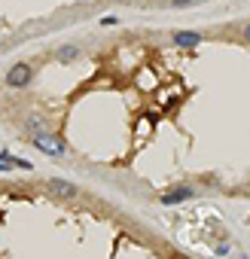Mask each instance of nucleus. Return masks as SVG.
<instances>
[{
    "instance_id": "nucleus-2",
    "label": "nucleus",
    "mask_w": 250,
    "mask_h": 259,
    "mask_svg": "<svg viewBox=\"0 0 250 259\" xmlns=\"http://www.w3.org/2000/svg\"><path fill=\"white\" fill-rule=\"evenodd\" d=\"M34 147H40V149L49 152V155H61V152H64L61 141H55L52 134H37V137H34Z\"/></svg>"
},
{
    "instance_id": "nucleus-7",
    "label": "nucleus",
    "mask_w": 250,
    "mask_h": 259,
    "mask_svg": "<svg viewBox=\"0 0 250 259\" xmlns=\"http://www.w3.org/2000/svg\"><path fill=\"white\" fill-rule=\"evenodd\" d=\"M6 168H9V165H0V171H6Z\"/></svg>"
},
{
    "instance_id": "nucleus-6",
    "label": "nucleus",
    "mask_w": 250,
    "mask_h": 259,
    "mask_svg": "<svg viewBox=\"0 0 250 259\" xmlns=\"http://www.w3.org/2000/svg\"><path fill=\"white\" fill-rule=\"evenodd\" d=\"M244 37H247V40H250V25H247V28H244Z\"/></svg>"
},
{
    "instance_id": "nucleus-3",
    "label": "nucleus",
    "mask_w": 250,
    "mask_h": 259,
    "mask_svg": "<svg viewBox=\"0 0 250 259\" xmlns=\"http://www.w3.org/2000/svg\"><path fill=\"white\" fill-rule=\"evenodd\" d=\"M174 43H177V46H199V43H202V34H192V31H177V34H174Z\"/></svg>"
},
{
    "instance_id": "nucleus-1",
    "label": "nucleus",
    "mask_w": 250,
    "mask_h": 259,
    "mask_svg": "<svg viewBox=\"0 0 250 259\" xmlns=\"http://www.w3.org/2000/svg\"><path fill=\"white\" fill-rule=\"evenodd\" d=\"M28 82H31V67L28 64H15L6 74V85H12V89H22V85H28Z\"/></svg>"
},
{
    "instance_id": "nucleus-5",
    "label": "nucleus",
    "mask_w": 250,
    "mask_h": 259,
    "mask_svg": "<svg viewBox=\"0 0 250 259\" xmlns=\"http://www.w3.org/2000/svg\"><path fill=\"white\" fill-rule=\"evenodd\" d=\"M49 186H52V192H58V195H64V198H74V195H77V189L70 186L67 180H52Z\"/></svg>"
},
{
    "instance_id": "nucleus-4",
    "label": "nucleus",
    "mask_w": 250,
    "mask_h": 259,
    "mask_svg": "<svg viewBox=\"0 0 250 259\" xmlns=\"http://www.w3.org/2000/svg\"><path fill=\"white\" fill-rule=\"evenodd\" d=\"M55 58H58L61 64H70V61L80 58V49H77V46H61V49L55 52Z\"/></svg>"
}]
</instances>
